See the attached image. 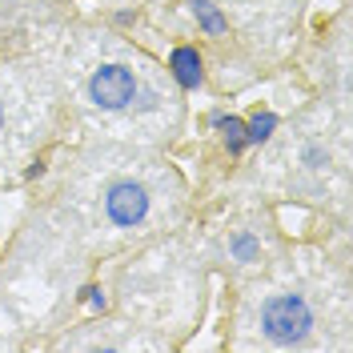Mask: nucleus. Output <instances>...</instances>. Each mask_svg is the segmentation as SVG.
<instances>
[{
  "instance_id": "f257e3e1",
  "label": "nucleus",
  "mask_w": 353,
  "mask_h": 353,
  "mask_svg": "<svg viewBox=\"0 0 353 353\" xmlns=\"http://www.w3.org/2000/svg\"><path fill=\"white\" fill-rule=\"evenodd\" d=\"M261 325L277 345H293V341H301L305 330H309V309H305L301 297H273L261 313Z\"/></svg>"
},
{
  "instance_id": "f03ea898",
  "label": "nucleus",
  "mask_w": 353,
  "mask_h": 353,
  "mask_svg": "<svg viewBox=\"0 0 353 353\" xmlns=\"http://www.w3.org/2000/svg\"><path fill=\"white\" fill-rule=\"evenodd\" d=\"M88 88H92V101H97V105H105V109H121V105H129L132 101L137 81H132L129 68L109 65V68H101V72L92 77V85Z\"/></svg>"
},
{
  "instance_id": "7ed1b4c3",
  "label": "nucleus",
  "mask_w": 353,
  "mask_h": 353,
  "mask_svg": "<svg viewBox=\"0 0 353 353\" xmlns=\"http://www.w3.org/2000/svg\"><path fill=\"white\" fill-rule=\"evenodd\" d=\"M105 209H109V217L117 225H137L145 217V209H149V197H145L141 185H117L109 193V201H105Z\"/></svg>"
},
{
  "instance_id": "20e7f679",
  "label": "nucleus",
  "mask_w": 353,
  "mask_h": 353,
  "mask_svg": "<svg viewBox=\"0 0 353 353\" xmlns=\"http://www.w3.org/2000/svg\"><path fill=\"white\" fill-rule=\"evenodd\" d=\"M173 77L185 88H197L201 85V57L193 48H176L173 52Z\"/></svg>"
},
{
  "instance_id": "39448f33",
  "label": "nucleus",
  "mask_w": 353,
  "mask_h": 353,
  "mask_svg": "<svg viewBox=\"0 0 353 353\" xmlns=\"http://www.w3.org/2000/svg\"><path fill=\"white\" fill-rule=\"evenodd\" d=\"M213 125L225 129V141H229V149H233V153L245 145V125L237 121V117H213Z\"/></svg>"
},
{
  "instance_id": "423d86ee",
  "label": "nucleus",
  "mask_w": 353,
  "mask_h": 353,
  "mask_svg": "<svg viewBox=\"0 0 353 353\" xmlns=\"http://www.w3.org/2000/svg\"><path fill=\"white\" fill-rule=\"evenodd\" d=\"M273 125H277V117L273 112H265V117H257L249 129H245V141H265L269 132H273Z\"/></svg>"
},
{
  "instance_id": "0eeeda50",
  "label": "nucleus",
  "mask_w": 353,
  "mask_h": 353,
  "mask_svg": "<svg viewBox=\"0 0 353 353\" xmlns=\"http://www.w3.org/2000/svg\"><path fill=\"white\" fill-rule=\"evenodd\" d=\"M0 121H4V117H0Z\"/></svg>"
}]
</instances>
